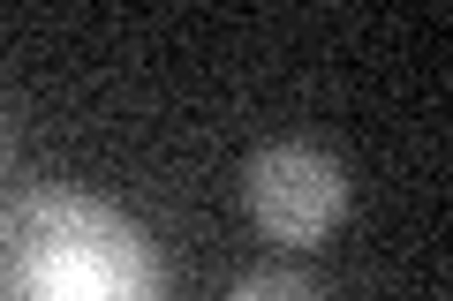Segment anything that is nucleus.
Instances as JSON below:
<instances>
[{
    "label": "nucleus",
    "mask_w": 453,
    "mask_h": 301,
    "mask_svg": "<svg viewBox=\"0 0 453 301\" xmlns=\"http://www.w3.org/2000/svg\"><path fill=\"white\" fill-rule=\"evenodd\" d=\"M0 301H166V271L113 204L31 189L0 211Z\"/></svg>",
    "instance_id": "nucleus-1"
},
{
    "label": "nucleus",
    "mask_w": 453,
    "mask_h": 301,
    "mask_svg": "<svg viewBox=\"0 0 453 301\" xmlns=\"http://www.w3.org/2000/svg\"><path fill=\"white\" fill-rule=\"evenodd\" d=\"M250 211H257V226L280 249H310V241H325L340 226L348 181H340V166L325 159V151H310V143H273V151H257V166H250Z\"/></svg>",
    "instance_id": "nucleus-2"
},
{
    "label": "nucleus",
    "mask_w": 453,
    "mask_h": 301,
    "mask_svg": "<svg viewBox=\"0 0 453 301\" xmlns=\"http://www.w3.org/2000/svg\"><path fill=\"white\" fill-rule=\"evenodd\" d=\"M226 301H325V294H318L310 279H295V271H250Z\"/></svg>",
    "instance_id": "nucleus-3"
}]
</instances>
